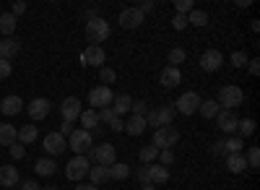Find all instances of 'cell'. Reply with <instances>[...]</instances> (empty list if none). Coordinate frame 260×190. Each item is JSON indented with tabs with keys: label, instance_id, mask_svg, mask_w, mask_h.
<instances>
[{
	"label": "cell",
	"instance_id": "obj_1",
	"mask_svg": "<svg viewBox=\"0 0 260 190\" xmlns=\"http://www.w3.org/2000/svg\"><path fill=\"white\" fill-rule=\"evenodd\" d=\"M175 104H167V107H156V110H148L146 112V125H151L154 131L159 128H167V125H172V120H175Z\"/></svg>",
	"mask_w": 260,
	"mask_h": 190
},
{
	"label": "cell",
	"instance_id": "obj_2",
	"mask_svg": "<svg viewBox=\"0 0 260 190\" xmlns=\"http://www.w3.org/2000/svg\"><path fill=\"white\" fill-rule=\"evenodd\" d=\"M86 39H89V45H96L102 47V42L110 39V24H107V18H94L86 24Z\"/></svg>",
	"mask_w": 260,
	"mask_h": 190
},
{
	"label": "cell",
	"instance_id": "obj_3",
	"mask_svg": "<svg viewBox=\"0 0 260 190\" xmlns=\"http://www.w3.org/2000/svg\"><path fill=\"white\" fill-rule=\"evenodd\" d=\"M219 107L221 110H234V107H240V104L245 102V91L240 86H234V83H229V86H221L219 91Z\"/></svg>",
	"mask_w": 260,
	"mask_h": 190
},
{
	"label": "cell",
	"instance_id": "obj_4",
	"mask_svg": "<svg viewBox=\"0 0 260 190\" xmlns=\"http://www.w3.org/2000/svg\"><path fill=\"white\" fill-rule=\"evenodd\" d=\"M65 141H68V146L76 151V156H83L86 151H91V149H94V133L81 131V128H78V131H73Z\"/></svg>",
	"mask_w": 260,
	"mask_h": 190
},
{
	"label": "cell",
	"instance_id": "obj_5",
	"mask_svg": "<svg viewBox=\"0 0 260 190\" xmlns=\"http://www.w3.org/2000/svg\"><path fill=\"white\" fill-rule=\"evenodd\" d=\"M177 141H180V131L175 128V125H167V128L154 131V141H151V146H156L159 151H164V149L177 146Z\"/></svg>",
	"mask_w": 260,
	"mask_h": 190
},
{
	"label": "cell",
	"instance_id": "obj_6",
	"mask_svg": "<svg viewBox=\"0 0 260 190\" xmlns=\"http://www.w3.org/2000/svg\"><path fill=\"white\" fill-rule=\"evenodd\" d=\"M89 170H91V159H86V156H73L68 164H65V177L78 182L83 177H89Z\"/></svg>",
	"mask_w": 260,
	"mask_h": 190
},
{
	"label": "cell",
	"instance_id": "obj_7",
	"mask_svg": "<svg viewBox=\"0 0 260 190\" xmlns=\"http://www.w3.org/2000/svg\"><path fill=\"white\" fill-rule=\"evenodd\" d=\"M91 159H94V164L112 167L117 162V151H115L112 143H99V146H94V149H91Z\"/></svg>",
	"mask_w": 260,
	"mask_h": 190
},
{
	"label": "cell",
	"instance_id": "obj_8",
	"mask_svg": "<svg viewBox=\"0 0 260 190\" xmlns=\"http://www.w3.org/2000/svg\"><path fill=\"white\" fill-rule=\"evenodd\" d=\"M112 89L110 86H96L89 91V104H91V110H104V107H112Z\"/></svg>",
	"mask_w": 260,
	"mask_h": 190
},
{
	"label": "cell",
	"instance_id": "obj_9",
	"mask_svg": "<svg viewBox=\"0 0 260 190\" xmlns=\"http://www.w3.org/2000/svg\"><path fill=\"white\" fill-rule=\"evenodd\" d=\"M50 110H52V102H50L47 97H34V99L29 102V107H26V112H29V117H31L34 122L45 120V117L50 115Z\"/></svg>",
	"mask_w": 260,
	"mask_h": 190
},
{
	"label": "cell",
	"instance_id": "obj_10",
	"mask_svg": "<svg viewBox=\"0 0 260 190\" xmlns=\"http://www.w3.org/2000/svg\"><path fill=\"white\" fill-rule=\"evenodd\" d=\"M198 107H201V97L195 94V91H185L177 99V104H175V112H180V115H195V112H198Z\"/></svg>",
	"mask_w": 260,
	"mask_h": 190
},
{
	"label": "cell",
	"instance_id": "obj_11",
	"mask_svg": "<svg viewBox=\"0 0 260 190\" xmlns=\"http://www.w3.org/2000/svg\"><path fill=\"white\" fill-rule=\"evenodd\" d=\"M81 112H83V107H81V99H78V97L62 99V104H60V115H62L65 122H76V120L81 117Z\"/></svg>",
	"mask_w": 260,
	"mask_h": 190
},
{
	"label": "cell",
	"instance_id": "obj_12",
	"mask_svg": "<svg viewBox=\"0 0 260 190\" xmlns=\"http://www.w3.org/2000/svg\"><path fill=\"white\" fill-rule=\"evenodd\" d=\"M104 60H107V52L102 47H96V45H89L81 55V62L89 66V68H104Z\"/></svg>",
	"mask_w": 260,
	"mask_h": 190
},
{
	"label": "cell",
	"instance_id": "obj_13",
	"mask_svg": "<svg viewBox=\"0 0 260 190\" xmlns=\"http://www.w3.org/2000/svg\"><path fill=\"white\" fill-rule=\"evenodd\" d=\"M42 143H45V151L50 154V156H60L65 149H68V141H65L57 131H52V133H47L45 138H42Z\"/></svg>",
	"mask_w": 260,
	"mask_h": 190
},
{
	"label": "cell",
	"instance_id": "obj_14",
	"mask_svg": "<svg viewBox=\"0 0 260 190\" xmlns=\"http://www.w3.org/2000/svg\"><path fill=\"white\" fill-rule=\"evenodd\" d=\"M237 122H240V115H237L234 110H221L219 115H216V125H219V131L232 136L237 133Z\"/></svg>",
	"mask_w": 260,
	"mask_h": 190
},
{
	"label": "cell",
	"instance_id": "obj_15",
	"mask_svg": "<svg viewBox=\"0 0 260 190\" xmlns=\"http://www.w3.org/2000/svg\"><path fill=\"white\" fill-rule=\"evenodd\" d=\"M221 62H224V55L219 52V50H206L203 55H201V68L206 71V73H216L221 68Z\"/></svg>",
	"mask_w": 260,
	"mask_h": 190
},
{
	"label": "cell",
	"instance_id": "obj_16",
	"mask_svg": "<svg viewBox=\"0 0 260 190\" xmlns=\"http://www.w3.org/2000/svg\"><path fill=\"white\" fill-rule=\"evenodd\" d=\"M21 110H24V99H21L18 94H8V97H3V102H0V112H3L6 117H16Z\"/></svg>",
	"mask_w": 260,
	"mask_h": 190
},
{
	"label": "cell",
	"instance_id": "obj_17",
	"mask_svg": "<svg viewBox=\"0 0 260 190\" xmlns=\"http://www.w3.org/2000/svg\"><path fill=\"white\" fill-rule=\"evenodd\" d=\"M143 18L146 16L138 8H125V11H120V26L122 29H138L143 24Z\"/></svg>",
	"mask_w": 260,
	"mask_h": 190
},
{
	"label": "cell",
	"instance_id": "obj_18",
	"mask_svg": "<svg viewBox=\"0 0 260 190\" xmlns=\"http://www.w3.org/2000/svg\"><path fill=\"white\" fill-rule=\"evenodd\" d=\"M159 83H161L164 89H177L180 83H182V71L167 66V68L161 71V76H159Z\"/></svg>",
	"mask_w": 260,
	"mask_h": 190
},
{
	"label": "cell",
	"instance_id": "obj_19",
	"mask_svg": "<svg viewBox=\"0 0 260 190\" xmlns=\"http://www.w3.org/2000/svg\"><path fill=\"white\" fill-rule=\"evenodd\" d=\"M18 182H21V175L16 170V164H3V167H0V185L13 190Z\"/></svg>",
	"mask_w": 260,
	"mask_h": 190
},
{
	"label": "cell",
	"instance_id": "obj_20",
	"mask_svg": "<svg viewBox=\"0 0 260 190\" xmlns=\"http://www.w3.org/2000/svg\"><path fill=\"white\" fill-rule=\"evenodd\" d=\"M21 50V42L13 37H3L0 39V60H13Z\"/></svg>",
	"mask_w": 260,
	"mask_h": 190
},
{
	"label": "cell",
	"instance_id": "obj_21",
	"mask_svg": "<svg viewBox=\"0 0 260 190\" xmlns=\"http://www.w3.org/2000/svg\"><path fill=\"white\" fill-rule=\"evenodd\" d=\"M34 172H37L39 177H52V175L57 172V162L50 159V156H42V159H37V164H34Z\"/></svg>",
	"mask_w": 260,
	"mask_h": 190
},
{
	"label": "cell",
	"instance_id": "obj_22",
	"mask_svg": "<svg viewBox=\"0 0 260 190\" xmlns=\"http://www.w3.org/2000/svg\"><path fill=\"white\" fill-rule=\"evenodd\" d=\"M169 180V170L167 167H161V164H148V182L151 185H164Z\"/></svg>",
	"mask_w": 260,
	"mask_h": 190
},
{
	"label": "cell",
	"instance_id": "obj_23",
	"mask_svg": "<svg viewBox=\"0 0 260 190\" xmlns=\"http://www.w3.org/2000/svg\"><path fill=\"white\" fill-rule=\"evenodd\" d=\"M78 122H81V131H96L99 128V112L96 110H83L81 112V117H78Z\"/></svg>",
	"mask_w": 260,
	"mask_h": 190
},
{
	"label": "cell",
	"instance_id": "obj_24",
	"mask_svg": "<svg viewBox=\"0 0 260 190\" xmlns=\"http://www.w3.org/2000/svg\"><path fill=\"white\" fill-rule=\"evenodd\" d=\"M89 180L91 185H104V182H110V167H102V164H91V170H89Z\"/></svg>",
	"mask_w": 260,
	"mask_h": 190
},
{
	"label": "cell",
	"instance_id": "obj_25",
	"mask_svg": "<svg viewBox=\"0 0 260 190\" xmlns=\"http://www.w3.org/2000/svg\"><path fill=\"white\" fill-rule=\"evenodd\" d=\"M226 170H229L232 175L245 172V170H247V159H245V154H226Z\"/></svg>",
	"mask_w": 260,
	"mask_h": 190
},
{
	"label": "cell",
	"instance_id": "obj_26",
	"mask_svg": "<svg viewBox=\"0 0 260 190\" xmlns=\"http://www.w3.org/2000/svg\"><path fill=\"white\" fill-rule=\"evenodd\" d=\"M18 141V131L11 122H0V146H13Z\"/></svg>",
	"mask_w": 260,
	"mask_h": 190
},
{
	"label": "cell",
	"instance_id": "obj_27",
	"mask_svg": "<svg viewBox=\"0 0 260 190\" xmlns=\"http://www.w3.org/2000/svg\"><path fill=\"white\" fill-rule=\"evenodd\" d=\"M148 128L146 125V117H138V115H133V117H127V122H125V131L133 136V138H138V136H143V131Z\"/></svg>",
	"mask_w": 260,
	"mask_h": 190
},
{
	"label": "cell",
	"instance_id": "obj_28",
	"mask_svg": "<svg viewBox=\"0 0 260 190\" xmlns=\"http://www.w3.org/2000/svg\"><path fill=\"white\" fill-rule=\"evenodd\" d=\"M130 104H133V97H130V94H115V99H112V110H115L117 117H122L125 112H130Z\"/></svg>",
	"mask_w": 260,
	"mask_h": 190
},
{
	"label": "cell",
	"instance_id": "obj_29",
	"mask_svg": "<svg viewBox=\"0 0 260 190\" xmlns=\"http://www.w3.org/2000/svg\"><path fill=\"white\" fill-rule=\"evenodd\" d=\"M37 138H39V131H37L34 122L24 125V128H18V143H21V146H29V143H34Z\"/></svg>",
	"mask_w": 260,
	"mask_h": 190
},
{
	"label": "cell",
	"instance_id": "obj_30",
	"mask_svg": "<svg viewBox=\"0 0 260 190\" xmlns=\"http://www.w3.org/2000/svg\"><path fill=\"white\" fill-rule=\"evenodd\" d=\"M198 112L203 115V120H216V115L221 112V107H219V102H216V99H208V102H201Z\"/></svg>",
	"mask_w": 260,
	"mask_h": 190
},
{
	"label": "cell",
	"instance_id": "obj_31",
	"mask_svg": "<svg viewBox=\"0 0 260 190\" xmlns=\"http://www.w3.org/2000/svg\"><path fill=\"white\" fill-rule=\"evenodd\" d=\"M0 34H6V37L16 34V16L13 13H0Z\"/></svg>",
	"mask_w": 260,
	"mask_h": 190
},
{
	"label": "cell",
	"instance_id": "obj_32",
	"mask_svg": "<svg viewBox=\"0 0 260 190\" xmlns=\"http://www.w3.org/2000/svg\"><path fill=\"white\" fill-rule=\"evenodd\" d=\"M187 24L198 26V29L208 26V13H206V11H201V8H192V11L187 13Z\"/></svg>",
	"mask_w": 260,
	"mask_h": 190
},
{
	"label": "cell",
	"instance_id": "obj_33",
	"mask_svg": "<svg viewBox=\"0 0 260 190\" xmlns=\"http://www.w3.org/2000/svg\"><path fill=\"white\" fill-rule=\"evenodd\" d=\"M242 149H245L242 138H226V141H221V154H242Z\"/></svg>",
	"mask_w": 260,
	"mask_h": 190
},
{
	"label": "cell",
	"instance_id": "obj_34",
	"mask_svg": "<svg viewBox=\"0 0 260 190\" xmlns=\"http://www.w3.org/2000/svg\"><path fill=\"white\" fill-rule=\"evenodd\" d=\"M130 177V167L122 164V162H115L110 167V180H127Z\"/></svg>",
	"mask_w": 260,
	"mask_h": 190
},
{
	"label": "cell",
	"instance_id": "obj_35",
	"mask_svg": "<svg viewBox=\"0 0 260 190\" xmlns=\"http://www.w3.org/2000/svg\"><path fill=\"white\" fill-rule=\"evenodd\" d=\"M159 156V149H156V146H143V149L138 151V159H141V164H154V159Z\"/></svg>",
	"mask_w": 260,
	"mask_h": 190
},
{
	"label": "cell",
	"instance_id": "obj_36",
	"mask_svg": "<svg viewBox=\"0 0 260 190\" xmlns=\"http://www.w3.org/2000/svg\"><path fill=\"white\" fill-rule=\"evenodd\" d=\"M255 128H257V125H255V120H252V117H242L240 122H237V131H240V136H242V138L252 136V133H255Z\"/></svg>",
	"mask_w": 260,
	"mask_h": 190
},
{
	"label": "cell",
	"instance_id": "obj_37",
	"mask_svg": "<svg viewBox=\"0 0 260 190\" xmlns=\"http://www.w3.org/2000/svg\"><path fill=\"white\" fill-rule=\"evenodd\" d=\"M185 57H187V52H185L182 47H172L169 55H167V60H169V66H172V68H177L180 62H185Z\"/></svg>",
	"mask_w": 260,
	"mask_h": 190
},
{
	"label": "cell",
	"instance_id": "obj_38",
	"mask_svg": "<svg viewBox=\"0 0 260 190\" xmlns=\"http://www.w3.org/2000/svg\"><path fill=\"white\" fill-rule=\"evenodd\" d=\"M99 81H102V86H110V83L117 81V73L112 68H99Z\"/></svg>",
	"mask_w": 260,
	"mask_h": 190
},
{
	"label": "cell",
	"instance_id": "obj_39",
	"mask_svg": "<svg viewBox=\"0 0 260 190\" xmlns=\"http://www.w3.org/2000/svg\"><path fill=\"white\" fill-rule=\"evenodd\" d=\"M190 24H187V16H182V13H175L172 16V29L175 31H185Z\"/></svg>",
	"mask_w": 260,
	"mask_h": 190
},
{
	"label": "cell",
	"instance_id": "obj_40",
	"mask_svg": "<svg viewBox=\"0 0 260 190\" xmlns=\"http://www.w3.org/2000/svg\"><path fill=\"white\" fill-rule=\"evenodd\" d=\"M130 112L138 115V117H146V112H148V104H146L143 99H133V104H130Z\"/></svg>",
	"mask_w": 260,
	"mask_h": 190
},
{
	"label": "cell",
	"instance_id": "obj_41",
	"mask_svg": "<svg viewBox=\"0 0 260 190\" xmlns=\"http://www.w3.org/2000/svg\"><path fill=\"white\" fill-rule=\"evenodd\" d=\"M232 68H245L247 66V55L242 52V50H237V52H232Z\"/></svg>",
	"mask_w": 260,
	"mask_h": 190
},
{
	"label": "cell",
	"instance_id": "obj_42",
	"mask_svg": "<svg viewBox=\"0 0 260 190\" xmlns=\"http://www.w3.org/2000/svg\"><path fill=\"white\" fill-rule=\"evenodd\" d=\"M247 167H252V170L260 167V149H257V146H252V149L247 151Z\"/></svg>",
	"mask_w": 260,
	"mask_h": 190
},
{
	"label": "cell",
	"instance_id": "obj_43",
	"mask_svg": "<svg viewBox=\"0 0 260 190\" xmlns=\"http://www.w3.org/2000/svg\"><path fill=\"white\" fill-rule=\"evenodd\" d=\"M192 8H195L192 0H175V11H177V13H182V16H187Z\"/></svg>",
	"mask_w": 260,
	"mask_h": 190
},
{
	"label": "cell",
	"instance_id": "obj_44",
	"mask_svg": "<svg viewBox=\"0 0 260 190\" xmlns=\"http://www.w3.org/2000/svg\"><path fill=\"white\" fill-rule=\"evenodd\" d=\"M8 151H11V159H24L26 156V146H21L18 141L13 146H8Z\"/></svg>",
	"mask_w": 260,
	"mask_h": 190
},
{
	"label": "cell",
	"instance_id": "obj_45",
	"mask_svg": "<svg viewBox=\"0 0 260 190\" xmlns=\"http://www.w3.org/2000/svg\"><path fill=\"white\" fill-rule=\"evenodd\" d=\"M156 159H159V164H161V167H169L172 162H175V151H172V149H164V151H159V156H156Z\"/></svg>",
	"mask_w": 260,
	"mask_h": 190
},
{
	"label": "cell",
	"instance_id": "obj_46",
	"mask_svg": "<svg viewBox=\"0 0 260 190\" xmlns=\"http://www.w3.org/2000/svg\"><path fill=\"white\" fill-rule=\"evenodd\" d=\"M115 117H117V115H115V110H112V107H104V110H99V122H107V125H110Z\"/></svg>",
	"mask_w": 260,
	"mask_h": 190
},
{
	"label": "cell",
	"instance_id": "obj_47",
	"mask_svg": "<svg viewBox=\"0 0 260 190\" xmlns=\"http://www.w3.org/2000/svg\"><path fill=\"white\" fill-rule=\"evenodd\" d=\"M138 182H141V185H151V182H148V164H141V167H138Z\"/></svg>",
	"mask_w": 260,
	"mask_h": 190
},
{
	"label": "cell",
	"instance_id": "obj_48",
	"mask_svg": "<svg viewBox=\"0 0 260 190\" xmlns=\"http://www.w3.org/2000/svg\"><path fill=\"white\" fill-rule=\"evenodd\" d=\"M11 71H13L11 60H0V78H8V76H11Z\"/></svg>",
	"mask_w": 260,
	"mask_h": 190
},
{
	"label": "cell",
	"instance_id": "obj_49",
	"mask_svg": "<svg viewBox=\"0 0 260 190\" xmlns=\"http://www.w3.org/2000/svg\"><path fill=\"white\" fill-rule=\"evenodd\" d=\"M136 8H138V11H141V13L146 16L148 11H154V8H156V3H154V0H143V3H138Z\"/></svg>",
	"mask_w": 260,
	"mask_h": 190
},
{
	"label": "cell",
	"instance_id": "obj_50",
	"mask_svg": "<svg viewBox=\"0 0 260 190\" xmlns=\"http://www.w3.org/2000/svg\"><path fill=\"white\" fill-rule=\"evenodd\" d=\"M247 71H250V76H260V60L255 57V60H247Z\"/></svg>",
	"mask_w": 260,
	"mask_h": 190
},
{
	"label": "cell",
	"instance_id": "obj_51",
	"mask_svg": "<svg viewBox=\"0 0 260 190\" xmlns=\"http://www.w3.org/2000/svg\"><path fill=\"white\" fill-rule=\"evenodd\" d=\"M18 190H42L37 180H21V187Z\"/></svg>",
	"mask_w": 260,
	"mask_h": 190
},
{
	"label": "cell",
	"instance_id": "obj_52",
	"mask_svg": "<svg viewBox=\"0 0 260 190\" xmlns=\"http://www.w3.org/2000/svg\"><path fill=\"white\" fill-rule=\"evenodd\" d=\"M16 18L21 16V13H26V3H24V0H16V3H13V11H11Z\"/></svg>",
	"mask_w": 260,
	"mask_h": 190
},
{
	"label": "cell",
	"instance_id": "obj_53",
	"mask_svg": "<svg viewBox=\"0 0 260 190\" xmlns=\"http://www.w3.org/2000/svg\"><path fill=\"white\" fill-rule=\"evenodd\" d=\"M73 131H76V128H73V122H62V125H60V131H57V133H60L62 138H68V136H71Z\"/></svg>",
	"mask_w": 260,
	"mask_h": 190
},
{
	"label": "cell",
	"instance_id": "obj_54",
	"mask_svg": "<svg viewBox=\"0 0 260 190\" xmlns=\"http://www.w3.org/2000/svg\"><path fill=\"white\" fill-rule=\"evenodd\" d=\"M110 128H112L115 133H120V131H125V122H122V117H115V120L110 122Z\"/></svg>",
	"mask_w": 260,
	"mask_h": 190
},
{
	"label": "cell",
	"instance_id": "obj_55",
	"mask_svg": "<svg viewBox=\"0 0 260 190\" xmlns=\"http://www.w3.org/2000/svg\"><path fill=\"white\" fill-rule=\"evenodd\" d=\"M76 190H99L96 185H91V182H78L76 185Z\"/></svg>",
	"mask_w": 260,
	"mask_h": 190
},
{
	"label": "cell",
	"instance_id": "obj_56",
	"mask_svg": "<svg viewBox=\"0 0 260 190\" xmlns=\"http://www.w3.org/2000/svg\"><path fill=\"white\" fill-rule=\"evenodd\" d=\"M234 6H237V8H250V0H237Z\"/></svg>",
	"mask_w": 260,
	"mask_h": 190
},
{
	"label": "cell",
	"instance_id": "obj_57",
	"mask_svg": "<svg viewBox=\"0 0 260 190\" xmlns=\"http://www.w3.org/2000/svg\"><path fill=\"white\" fill-rule=\"evenodd\" d=\"M250 29H252V31H260V21H257V18H255L252 24H250Z\"/></svg>",
	"mask_w": 260,
	"mask_h": 190
},
{
	"label": "cell",
	"instance_id": "obj_58",
	"mask_svg": "<svg viewBox=\"0 0 260 190\" xmlns=\"http://www.w3.org/2000/svg\"><path fill=\"white\" fill-rule=\"evenodd\" d=\"M141 190H156V185H141Z\"/></svg>",
	"mask_w": 260,
	"mask_h": 190
},
{
	"label": "cell",
	"instance_id": "obj_59",
	"mask_svg": "<svg viewBox=\"0 0 260 190\" xmlns=\"http://www.w3.org/2000/svg\"><path fill=\"white\" fill-rule=\"evenodd\" d=\"M42 190H57V187H42Z\"/></svg>",
	"mask_w": 260,
	"mask_h": 190
},
{
	"label": "cell",
	"instance_id": "obj_60",
	"mask_svg": "<svg viewBox=\"0 0 260 190\" xmlns=\"http://www.w3.org/2000/svg\"><path fill=\"white\" fill-rule=\"evenodd\" d=\"M13 190H16V187H13Z\"/></svg>",
	"mask_w": 260,
	"mask_h": 190
}]
</instances>
